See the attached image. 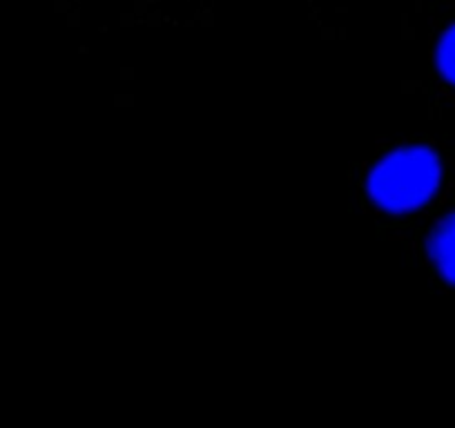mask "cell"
<instances>
[{
    "instance_id": "3",
    "label": "cell",
    "mask_w": 455,
    "mask_h": 428,
    "mask_svg": "<svg viewBox=\"0 0 455 428\" xmlns=\"http://www.w3.org/2000/svg\"><path fill=\"white\" fill-rule=\"evenodd\" d=\"M433 67L440 83L449 91H455V20L442 27L433 45Z\"/></svg>"
},
{
    "instance_id": "2",
    "label": "cell",
    "mask_w": 455,
    "mask_h": 428,
    "mask_svg": "<svg viewBox=\"0 0 455 428\" xmlns=\"http://www.w3.org/2000/svg\"><path fill=\"white\" fill-rule=\"evenodd\" d=\"M424 259L428 272L444 288L455 290V210L446 212L426 232Z\"/></svg>"
},
{
    "instance_id": "1",
    "label": "cell",
    "mask_w": 455,
    "mask_h": 428,
    "mask_svg": "<svg viewBox=\"0 0 455 428\" xmlns=\"http://www.w3.org/2000/svg\"><path fill=\"white\" fill-rule=\"evenodd\" d=\"M442 185V152L426 141H408L368 165L362 178V201L377 217L399 219L431 205Z\"/></svg>"
}]
</instances>
